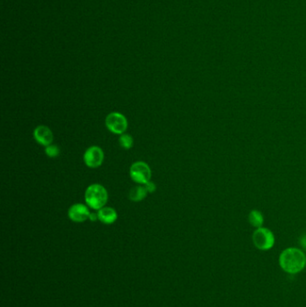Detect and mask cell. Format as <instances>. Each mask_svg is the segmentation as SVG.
<instances>
[{
	"mask_svg": "<svg viewBox=\"0 0 306 307\" xmlns=\"http://www.w3.org/2000/svg\"><path fill=\"white\" fill-rule=\"evenodd\" d=\"M306 264V254L298 248H287L282 251L279 256L281 269L288 274H297L301 272L305 269Z\"/></svg>",
	"mask_w": 306,
	"mask_h": 307,
	"instance_id": "obj_1",
	"label": "cell"
},
{
	"mask_svg": "<svg viewBox=\"0 0 306 307\" xmlns=\"http://www.w3.org/2000/svg\"><path fill=\"white\" fill-rule=\"evenodd\" d=\"M85 200L92 210H101L107 203V190L101 184L90 185L85 192Z\"/></svg>",
	"mask_w": 306,
	"mask_h": 307,
	"instance_id": "obj_2",
	"label": "cell"
},
{
	"mask_svg": "<svg viewBox=\"0 0 306 307\" xmlns=\"http://www.w3.org/2000/svg\"><path fill=\"white\" fill-rule=\"evenodd\" d=\"M252 242L257 249L260 251H268L275 245V236L269 228L261 226L253 232Z\"/></svg>",
	"mask_w": 306,
	"mask_h": 307,
	"instance_id": "obj_3",
	"label": "cell"
},
{
	"mask_svg": "<svg viewBox=\"0 0 306 307\" xmlns=\"http://www.w3.org/2000/svg\"><path fill=\"white\" fill-rule=\"evenodd\" d=\"M130 178L138 184L145 185L150 182L152 176V171L147 163L136 162L131 165L129 169Z\"/></svg>",
	"mask_w": 306,
	"mask_h": 307,
	"instance_id": "obj_4",
	"label": "cell"
},
{
	"mask_svg": "<svg viewBox=\"0 0 306 307\" xmlns=\"http://www.w3.org/2000/svg\"><path fill=\"white\" fill-rule=\"evenodd\" d=\"M105 126L112 133L122 135L128 128V121L122 113H112L105 119Z\"/></svg>",
	"mask_w": 306,
	"mask_h": 307,
	"instance_id": "obj_5",
	"label": "cell"
},
{
	"mask_svg": "<svg viewBox=\"0 0 306 307\" xmlns=\"http://www.w3.org/2000/svg\"><path fill=\"white\" fill-rule=\"evenodd\" d=\"M104 160L102 149L97 146H92L84 154V162L89 168H98L102 165Z\"/></svg>",
	"mask_w": 306,
	"mask_h": 307,
	"instance_id": "obj_6",
	"label": "cell"
},
{
	"mask_svg": "<svg viewBox=\"0 0 306 307\" xmlns=\"http://www.w3.org/2000/svg\"><path fill=\"white\" fill-rule=\"evenodd\" d=\"M90 214L91 213L87 206L81 203L72 205L67 212L69 219L76 223H82L89 219Z\"/></svg>",
	"mask_w": 306,
	"mask_h": 307,
	"instance_id": "obj_7",
	"label": "cell"
},
{
	"mask_svg": "<svg viewBox=\"0 0 306 307\" xmlns=\"http://www.w3.org/2000/svg\"><path fill=\"white\" fill-rule=\"evenodd\" d=\"M33 138L36 142L43 147L50 146L53 141V133L51 128L44 125H40L33 131Z\"/></svg>",
	"mask_w": 306,
	"mask_h": 307,
	"instance_id": "obj_8",
	"label": "cell"
},
{
	"mask_svg": "<svg viewBox=\"0 0 306 307\" xmlns=\"http://www.w3.org/2000/svg\"><path fill=\"white\" fill-rule=\"evenodd\" d=\"M98 219L105 225H112L117 220L118 214L116 210L111 207H103L98 210Z\"/></svg>",
	"mask_w": 306,
	"mask_h": 307,
	"instance_id": "obj_9",
	"label": "cell"
},
{
	"mask_svg": "<svg viewBox=\"0 0 306 307\" xmlns=\"http://www.w3.org/2000/svg\"><path fill=\"white\" fill-rule=\"evenodd\" d=\"M148 193L145 186H136L130 189L128 193V199L134 202H138L146 199Z\"/></svg>",
	"mask_w": 306,
	"mask_h": 307,
	"instance_id": "obj_10",
	"label": "cell"
},
{
	"mask_svg": "<svg viewBox=\"0 0 306 307\" xmlns=\"http://www.w3.org/2000/svg\"><path fill=\"white\" fill-rule=\"evenodd\" d=\"M248 220L253 227L260 228L264 223V217L259 210H251L248 215Z\"/></svg>",
	"mask_w": 306,
	"mask_h": 307,
	"instance_id": "obj_11",
	"label": "cell"
},
{
	"mask_svg": "<svg viewBox=\"0 0 306 307\" xmlns=\"http://www.w3.org/2000/svg\"><path fill=\"white\" fill-rule=\"evenodd\" d=\"M119 143H120V146L124 149H130L133 147V145H134V140H133V138L130 136V135H128V134H122V135H121V137L119 138Z\"/></svg>",
	"mask_w": 306,
	"mask_h": 307,
	"instance_id": "obj_12",
	"label": "cell"
},
{
	"mask_svg": "<svg viewBox=\"0 0 306 307\" xmlns=\"http://www.w3.org/2000/svg\"><path fill=\"white\" fill-rule=\"evenodd\" d=\"M45 153L47 155L51 158H55L57 156L60 155L61 154V149L57 146V145H52L51 144L50 146H48L45 148Z\"/></svg>",
	"mask_w": 306,
	"mask_h": 307,
	"instance_id": "obj_13",
	"label": "cell"
},
{
	"mask_svg": "<svg viewBox=\"0 0 306 307\" xmlns=\"http://www.w3.org/2000/svg\"><path fill=\"white\" fill-rule=\"evenodd\" d=\"M144 186H145V188L147 189L148 193H153L156 189V185L152 182H148V184H146Z\"/></svg>",
	"mask_w": 306,
	"mask_h": 307,
	"instance_id": "obj_14",
	"label": "cell"
},
{
	"mask_svg": "<svg viewBox=\"0 0 306 307\" xmlns=\"http://www.w3.org/2000/svg\"><path fill=\"white\" fill-rule=\"evenodd\" d=\"M89 219L92 221V222H95L96 220H99V219H98V213H91L90 215H89Z\"/></svg>",
	"mask_w": 306,
	"mask_h": 307,
	"instance_id": "obj_15",
	"label": "cell"
},
{
	"mask_svg": "<svg viewBox=\"0 0 306 307\" xmlns=\"http://www.w3.org/2000/svg\"><path fill=\"white\" fill-rule=\"evenodd\" d=\"M300 244H301L302 247L306 250V235L303 236L301 239H300Z\"/></svg>",
	"mask_w": 306,
	"mask_h": 307,
	"instance_id": "obj_16",
	"label": "cell"
},
{
	"mask_svg": "<svg viewBox=\"0 0 306 307\" xmlns=\"http://www.w3.org/2000/svg\"></svg>",
	"mask_w": 306,
	"mask_h": 307,
	"instance_id": "obj_17",
	"label": "cell"
}]
</instances>
